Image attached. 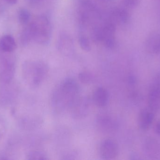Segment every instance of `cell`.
I'll list each match as a JSON object with an SVG mask.
<instances>
[{"instance_id":"obj_1","label":"cell","mask_w":160,"mask_h":160,"mask_svg":"<svg viewBox=\"0 0 160 160\" xmlns=\"http://www.w3.org/2000/svg\"><path fill=\"white\" fill-rule=\"evenodd\" d=\"M78 83L71 78L64 79L55 87L51 96V105L56 114H61L69 110L71 105L79 96Z\"/></svg>"},{"instance_id":"obj_2","label":"cell","mask_w":160,"mask_h":160,"mask_svg":"<svg viewBox=\"0 0 160 160\" xmlns=\"http://www.w3.org/2000/svg\"><path fill=\"white\" fill-rule=\"evenodd\" d=\"M49 67L43 61L29 60L22 64V74L25 83L31 88L40 86L46 80Z\"/></svg>"},{"instance_id":"obj_3","label":"cell","mask_w":160,"mask_h":160,"mask_svg":"<svg viewBox=\"0 0 160 160\" xmlns=\"http://www.w3.org/2000/svg\"><path fill=\"white\" fill-rule=\"evenodd\" d=\"M28 25L32 40L40 45H47L49 43L52 29L50 20L47 15L38 16Z\"/></svg>"},{"instance_id":"obj_4","label":"cell","mask_w":160,"mask_h":160,"mask_svg":"<svg viewBox=\"0 0 160 160\" xmlns=\"http://www.w3.org/2000/svg\"><path fill=\"white\" fill-rule=\"evenodd\" d=\"M148 107L154 112L160 110V72L155 76L151 82L148 98Z\"/></svg>"},{"instance_id":"obj_5","label":"cell","mask_w":160,"mask_h":160,"mask_svg":"<svg viewBox=\"0 0 160 160\" xmlns=\"http://www.w3.org/2000/svg\"><path fill=\"white\" fill-rule=\"evenodd\" d=\"M90 109V100L86 96H79L71 105L69 110L73 118L81 119L89 113Z\"/></svg>"},{"instance_id":"obj_6","label":"cell","mask_w":160,"mask_h":160,"mask_svg":"<svg viewBox=\"0 0 160 160\" xmlns=\"http://www.w3.org/2000/svg\"><path fill=\"white\" fill-rule=\"evenodd\" d=\"M15 63L9 55H4L0 62V79L5 83H9L14 78Z\"/></svg>"},{"instance_id":"obj_7","label":"cell","mask_w":160,"mask_h":160,"mask_svg":"<svg viewBox=\"0 0 160 160\" xmlns=\"http://www.w3.org/2000/svg\"><path fill=\"white\" fill-rule=\"evenodd\" d=\"M143 152L150 159L160 160V141L154 137H148L143 142Z\"/></svg>"},{"instance_id":"obj_8","label":"cell","mask_w":160,"mask_h":160,"mask_svg":"<svg viewBox=\"0 0 160 160\" xmlns=\"http://www.w3.org/2000/svg\"><path fill=\"white\" fill-rule=\"evenodd\" d=\"M118 145L115 141L112 139H106L101 143L100 156L102 159H113L118 155Z\"/></svg>"},{"instance_id":"obj_9","label":"cell","mask_w":160,"mask_h":160,"mask_svg":"<svg viewBox=\"0 0 160 160\" xmlns=\"http://www.w3.org/2000/svg\"><path fill=\"white\" fill-rule=\"evenodd\" d=\"M57 48L59 51L66 56H72L75 53V45L73 39L66 34H62L59 37Z\"/></svg>"},{"instance_id":"obj_10","label":"cell","mask_w":160,"mask_h":160,"mask_svg":"<svg viewBox=\"0 0 160 160\" xmlns=\"http://www.w3.org/2000/svg\"><path fill=\"white\" fill-rule=\"evenodd\" d=\"M96 126L98 129L105 133H111L117 127L116 122L111 116H100L96 120Z\"/></svg>"},{"instance_id":"obj_11","label":"cell","mask_w":160,"mask_h":160,"mask_svg":"<svg viewBox=\"0 0 160 160\" xmlns=\"http://www.w3.org/2000/svg\"><path fill=\"white\" fill-rule=\"evenodd\" d=\"M155 113L148 107L140 111L138 116V125L142 130L145 131L150 128L154 122Z\"/></svg>"},{"instance_id":"obj_12","label":"cell","mask_w":160,"mask_h":160,"mask_svg":"<svg viewBox=\"0 0 160 160\" xmlns=\"http://www.w3.org/2000/svg\"><path fill=\"white\" fill-rule=\"evenodd\" d=\"M109 93L105 88L98 87L94 91L92 100L97 107L102 108L106 106L109 101Z\"/></svg>"},{"instance_id":"obj_13","label":"cell","mask_w":160,"mask_h":160,"mask_svg":"<svg viewBox=\"0 0 160 160\" xmlns=\"http://www.w3.org/2000/svg\"><path fill=\"white\" fill-rule=\"evenodd\" d=\"M17 48V44L13 37L9 35L3 36L0 39V51L11 53Z\"/></svg>"},{"instance_id":"obj_14","label":"cell","mask_w":160,"mask_h":160,"mask_svg":"<svg viewBox=\"0 0 160 160\" xmlns=\"http://www.w3.org/2000/svg\"><path fill=\"white\" fill-rule=\"evenodd\" d=\"M111 20L115 23H125L128 21V14L125 9L122 8H115L111 12Z\"/></svg>"},{"instance_id":"obj_15","label":"cell","mask_w":160,"mask_h":160,"mask_svg":"<svg viewBox=\"0 0 160 160\" xmlns=\"http://www.w3.org/2000/svg\"><path fill=\"white\" fill-rule=\"evenodd\" d=\"M79 80L84 84H91L95 81V77L91 72L82 71L79 74Z\"/></svg>"},{"instance_id":"obj_16","label":"cell","mask_w":160,"mask_h":160,"mask_svg":"<svg viewBox=\"0 0 160 160\" xmlns=\"http://www.w3.org/2000/svg\"><path fill=\"white\" fill-rule=\"evenodd\" d=\"M27 159L29 160H46L48 159L46 153L40 151H32L27 154Z\"/></svg>"},{"instance_id":"obj_17","label":"cell","mask_w":160,"mask_h":160,"mask_svg":"<svg viewBox=\"0 0 160 160\" xmlns=\"http://www.w3.org/2000/svg\"><path fill=\"white\" fill-rule=\"evenodd\" d=\"M18 17L19 22L22 25H26L30 21L31 13L27 9L22 8L19 11Z\"/></svg>"},{"instance_id":"obj_18","label":"cell","mask_w":160,"mask_h":160,"mask_svg":"<svg viewBox=\"0 0 160 160\" xmlns=\"http://www.w3.org/2000/svg\"><path fill=\"white\" fill-rule=\"evenodd\" d=\"M32 39V35L29 26L27 25L22 31L20 36L21 44L23 46H26L30 43Z\"/></svg>"},{"instance_id":"obj_19","label":"cell","mask_w":160,"mask_h":160,"mask_svg":"<svg viewBox=\"0 0 160 160\" xmlns=\"http://www.w3.org/2000/svg\"><path fill=\"white\" fill-rule=\"evenodd\" d=\"M79 43L81 49L85 51L89 52L91 50V45L88 38L83 34H81L79 37Z\"/></svg>"},{"instance_id":"obj_20","label":"cell","mask_w":160,"mask_h":160,"mask_svg":"<svg viewBox=\"0 0 160 160\" xmlns=\"http://www.w3.org/2000/svg\"><path fill=\"white\" fill-rule=\"evenodd\" d=\"M102 43H103V45L107 49H114L116 45L114 35L108 36L104 38Z\"/></svg>"},{"instance_id":"obj_21","label":"cell","mask_w":160,"mask_h":160,"mask_svg":"<svg viewBox=\"0 0 160 160\" xmlns=\"http://www.w3.org/2000/svg\"><path fill=\"white\" fill-rule=\"evenodd\" d=\"M6 132V123L2 117H0V142L4 137Z\"/></svg>"},{"instance_id":"obj_22","label":"cell","mask_w":160,"mask_h":160,"mask_svg":"<svg viewBox=\"0 0 160 160\" xmlns=\"http://www.w3.org/2000/svg\"><path fill=\"white\" fill-rule=\"evenodd\" d=\"M28 1L32 5L38 6L42 4L46 0H28Z\"/></svg>"},{"instance_id":"obj_23","label":"cell","mask_w":160,"mask_h":160,"mask_svg":"<svg viewBox=\"0 0 160 160\" xmlns=\"http://www.w3.org/2000/svg\"><path fill=\"white\" fill-rule=\"evenodd\" d=\"M123 2L126 6L131 7L136 4L137 0H123Z\"/></svg>"},{"instance_id":"obj_24","label":"cell","mask_w":160,"mask_h":160,"mask_svg":"<svg viewBox=\"0 0 160 160\" xmlns=\"http://www.w3.org/2000/svg\"><path fill=\"white\" fill-rule=\"evenodd\" d=\"M136 82H137V80L134 76L131 75L128 77V83L130 85H134L136 84Z\"/></svg>"},{"instance_id":"obj_25","label":"cell","mask_w":160,"mask_h":160,"mask_svg":"<svg viewBox=\"0 0 160 160\" xmlns=\"http://www.w3.org/2000/svg\"><path fill=\"white\" fill-rule=\"evenodd\" d=\"M155 131L156 134L160 136V121L156 124L155 127Z\"/></svg>"},{"instance_id":"obj_26","label":"cell","mask_w":160,"mask_h":160,"mask_svg":"<svg viewBox=\"0 0 160 160\" xmlns=\"http://www.w3.org/2000/svg\"><path fill=\"white\" fill-rule=\"evenodd\" d=\"M4 1L9 4H15L18 2V0H4Z\"/></svg>"},{"instance_id":"obj_27","label":"cell","mask_w":160,"mask_h":160,"mask_svg":"<svg viewBox=\"0 0 160 160\" xmlns=\"http://www.w3.org/2000/svg\"><path fill=\"white\" fill-rule=\"evenodd\" d=\"M99 1L101 2L102 3H103L108 4L112 3L113 0H99Z\"/></svg>"}]
</instances>
